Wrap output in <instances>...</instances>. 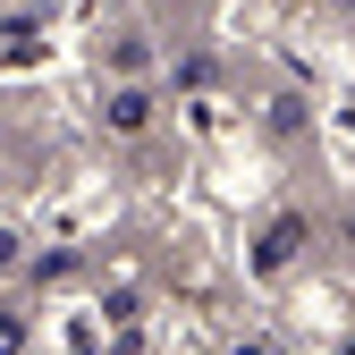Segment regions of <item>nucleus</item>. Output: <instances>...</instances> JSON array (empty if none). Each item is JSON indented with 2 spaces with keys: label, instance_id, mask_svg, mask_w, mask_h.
<instances>
[{
  "label": "nucleus",
  "instance_id": "obj_1",
  "mask_svg": "<svg viewBox=\"0 0 355 355\" xmlns=\"http://www.w3.org/2000/svg\"><path fill=\"white\" fill-rule=\"evenodd\" d=\"M9 347H17V322H0V355H9Z\"/></svg>",
  "mask_w": 355,
  "mask_h": 355
}]
</instances>
